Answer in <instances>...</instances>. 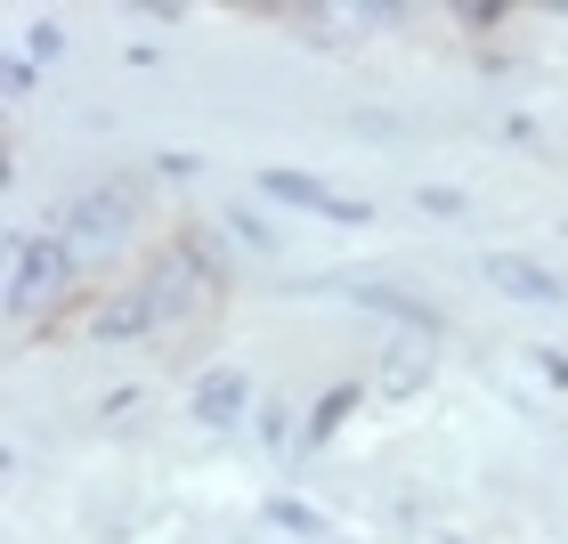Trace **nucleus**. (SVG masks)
Segmentation results:
<instances>
[{"label":"nucleus","mask_w":568,"mask_h":544,"mask_svg":"<svg viewBox=\"0 0 568 544\" xmlns=\"http://www.w3.org/2000/svg\"><path fill=\"white\" fill-rule=\"evenodd\" d=\"M73 269L82 252L58 244V236H33V228H9V318L17 325H41L49 309L73 301Z\"/></svg>","instance_id":"nucleus-1"},{"label":"nucleus","mask_w":568,"mask_h":544,"mask_svg":"<svg viewBox=\"0 0 568 544\" xmlns=\"http://www.w3.org/2000/svg\"><path fill=\"white\" fill-rule=\"evenodd\" d=\"M131 228H139V188L131 179H98V188H82L73 203H58V244H73V252H114Z\"/></svg>","instance_id":"nucleus-2"},{"label":"nucleus","mask_w":568,"mask_h":544,"mask_svg":"<svg viewBox=\"0 0 568 544\" xmlns=\"http://www.w3.org/2000/svg\"><path fill=\"white\" fill-rule=\"evenodd\" d=\"M479 276L496 284L504 301H520V309H568V276L545 269V261H528V252H487Z\"/></svg>","instance_id":"nucleus-3"},{"label":"nucleus","mask_w":568,"mask_h":544,"mask_svg":"<svg viewBox=\"0 0 568 544\" xmlns=\"http://www.w3.org/2000/svg\"><path fill=\"white\" fill-rule=\"evenodd\" d=\"M187 414L203 431H236V423H252V374L244 366H212V374H195V391H187Z\"/></svg>","instance_id":"nucleus-4"},{"label":"nucleus","mask_w":568,"mask_h":544,"mask_svg":"<svg viewBox=\"0 0 568 544\" xmlns=\"http://www.w3.org/2000/svg\"><path fill=\"white\" fill-rule=\"evenodd\" d=\"M261 188L276 195V203H301V212H325V220H342V228H366L374 220V203H357V195H333L325 179H308V171H261Z\"/></svg>","instance_id":"nucleus-5"},{"label":"nucleus","mask_w":568,"mask_h":544,"mask_svg":"<svg viewBox=\"0 0 568 544\" xmlns=\"http://www.w3.org/2000/svg\"><path fill=\"white\" fill-rule=\"evenodd\" d=\"M276 24H293L308 41H366L382 24H398V9H276Z\"/></svg>","instance_id":"nucleus-6"},{"label":"nucleus","mask_w":568,"mask_h":544,"mask_svg":"<svg viewBox=\"0 0 568 544\" xmlns=\"http://www.w3.org/2000/svg\"><path fill=\"white\" fill-rule=\"evenodd\" d=\"M333 293H349V301H366L374 318H390V325H406V333H423V342H438V318H430L415 293H398V284H333Z\"/></svg>","instance_id":"nucleus-7"},{"label":"nucleus","mask_w":568,"mask_h":544,"mask_svg":"<svg viewBox=\"0 0 568 544\" xmlns=\"http://www.w3.org/2000/svg\"><path fill=\"white\" fill-rule=\"evenodd\" d=\"M90 333H98V342H139V333H154V309H146V293H139V284H131V293H114V301L90 318Z\"/></svg>","instance_id":"nucleus-8"},{"label":"nucleus","mask_w":568,"mask_h":544,"mask_svg":"<svg viewBox=\"0 0 568 544\" xmlns=\"http://www.w3.org/2000/svg\"><path fill=\"white\" fill-rule=\"evenodd\" d=\"M261 521L276 528V536H301V544H325L333 528H325V512L317 504H301V496H268L261 504Z\"/></svg>","instance_id":"nucleus-9"},{"label":"nucleus","mask_w":568,"mask_h":544,"mask_svg":"<svg viewBox=\"0 0 568 544\" xmlns=\"http://www.w3.org/2000/svg\"><path fill=\"white\" fill-rule=\"evenodd\" d=\"M349 414H357V382H333V391H325L317 406H308V423H301V447H325V439L342 431Z\"/></svg>","instance_id":"nucleus-10"},{"label":"nucleus","mask_w":568,"mask_h":544,"mask_svg":"<svg viewBox=\"0 0 568 544\" xmlns=\"http://www.w3.org/2000/svg\"><path fill=\"white\" fill-rule=\"evenodd\" d=\"M252 423H261V447H268V455H293V447H301V439H293V414H284V406H261Z\"/></svg>","instance_id":"nucleus-11"},{"label":"nucleus","mask_w":568,"mask_h":544,"mask_svg":"<svg viewBox=\"0 0 568 544\" xmlns=\"http://www.w3.org/2000/svg\"><path fill=\"white\" fill-rule=\"evenodd\" d=\"M227 228H236V236H244L252 252H276V228H268L261 212H252V203H236V212H227Z\"/></svg>","instance_id":"nucleus-12"},{"label":"nucleus","mask_w":568,"mask_h":544,"mask_svg":"<svg viewBox=\"0 0 568 544\" xmlns=\"http://www.w3.org/2000/svg\"><path fill=\"white\" fill-rule=\"evenodd\" d=\"M382 382H390V391H415L423 382V350H398L390 366H382Z\"/></svg>","instance_id":"nucleus-13"},{"label":"nucleus","mask_w":568,"mask_h":544,"mask_svg":"<svg viewBox=\"0 0 568 544\" xmlns=\"http://www.w3.org/2000/svg\"><path fill=\"white\" fill-rule=\"evenodd\" d=\"M24 49H33V66L65 58V24H33V41H24Z\"/></svg>","instance_id":"nucleus-14"},{"label":"nucleus","mask_w":568,"mask_h":544,"mask_svg":"<svg viewBox=\"0 0 568 544\" xmlns=\"http://www.w3.org/2000/svg\"><path fill=\"white\" fill-rule=\"evenodd\" d=\"M536 366H545L552 391H568V357H560V350H536Z\"/></svg>","instance_id":"nucleus-15"},{"label":"nucleus","mask_w":568,"mask_h":544,"mask_svg":"<svg viewBox=\"0 0 568 544\" xmlns=\"http://www.w3.org/2000/svg\"><path fill=\"white\" fill-rule=\"evenodd\" d=\"M447 544H471V536H447Z\"/></svg>","instance_id":"nucleus-16"}]
</instances>
